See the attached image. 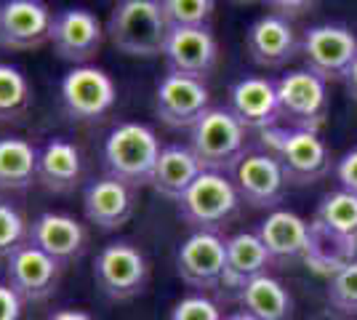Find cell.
I'll return each mask as SVG.
<instances>
[{
	"instance_id": "obj_27",
	"label": "cell",
	"mask_w": 357,
	"mask_h": 320,
	"mask_svg": "<svg viewBox=\"0 0 357 320\" xmlns=\"http://www.w3.org/2000/svg\"><path fill=\"white\" fill-rule=\"evenodd\" d=\"M38 179V150L27 139H0V192H24Z\"/></svg>"
},
{
	"instance_id": "obj_4",
	"label": "cell",
	"mask_w": 357,
	"mask_h": 320,
	"mask_svg": "<svg viewBox=\"0 0 357 320\" xmlns=\"http://www.w3.org/2000/svg\"><path fill=\"white\" fill-rule=\"evenodd\" d=\"M240 195L235 182L219 171H203L192 187L176 200L178 216L195 232H219L238 213Z\"/></svg>"
},
{
	"instance_id": "obj_29",
	"label": "cell",
	"mask_w": 357,
	"mask_h": 320,
	"mask_svg": "<svg viewBox=\"0 0 357 320\" xmlns=\"http://www.w3.org/2000/svg\"><path fill=\"white\" fill-rule=\"evenodd\" d=\"M32 105V89L22 70L0 61V121H14Z\"/></svg>"
},
{
	"instance_id": "obj_8",
	"label": "cell",
	"mask_w": 357,
	"mask_h": 320,
	"mask_svg": "<svg viewBox=\"0 0 357 320\" xmlns=\"http://www.w3.org/2000/svg\"><path fill=\"white\" fill-rule=\"evenodd\" d=\"M61 273H64V264L51 259L45 251L32 245L30 241L22 248H16L14 254L6 259L8 286L27 305H40L48 296H54L59 289Z\"/></svg>"
},
{
	"instance_id": "obj_1",
	"label": "cell",
	"mask_w": 357,
	"mask_h": 320,
	"mask_svg": "<svg viewBox=\"0 0 357 320\" xmlns=\"http://www.w3.org/2000/svg\"><path fill=\"white\" fill-rule=\"evenodd\" d=\"M168 35L171 27L158 0H123L107 19V38L126 56H163Z\"/></svg>"
},
{
	"instance_id": "obj_5",
	"label": "cell",
	"mask_w": 357,
	"mask_h": 320,
	"mask_svg": "<svg viewBox=\"0 0 357 320\" xmlns=\"http://www.w3.org/2000/svg\"><path fill=\"white\" fill-rule=\"evenodd\" d=\"M261 153L275 155L283 166L288 182L314 184L331 171V155L317 131L304 128H267L261 131Z\"/></svg>"
},
{
	"instance_id": "obj_18",
	"label": "cell",
	"mask_w": 357,
	"mask_h": 320,
	"mask_svg": "<svg viewBox=\"0 0 357 320\" xmlns=\"http://www.w3.org/2000/svg\"><path fill=\"white\" fill-rule=\"evenodd\" d=\"M163 59L168 64V73L190 77H208L219 61V43L211 27L203 30H171L165 40Z\"/></svg>"
},
{
	"instance_id": "obj_37",
	"label": "cell",
	"mask_w": 357,
	"mask_h": 320,
	"mask_svg": "<svg viewBox=\"0 0 357 320\" xmlns=\"http://www.w3.org/2000/svg\"><path fill=\"white\" fill-rule=\"evenodd\" d=\"M344 86H347V93L357 102V59H355V64L347 70V75H344Z\"/></svg>"
},
{
	"instance_id": "obj_36",
	"label": "cell",
	"mask_w": 357,
	"mask_h": 320,
	"mask_svg": "<svg viewBox=\"0 0 357 320\" xmlns=\"http://www.w3.org/2000/svg\"><path fill=\"white\" fill-rule=\"evenodd\" d=\"M48 320H93V318H91L86 310H70L67 307V310H56Z\"/></svg>"
},
{
	"instance_id": "obj_34",
	"label": "cell",
	"mask_w": 357,
	"mask_h": 320,
	"mask_svg": "<svg viewBox=\"0 0 357 320\" xmlns=\"http://www.w3.org/2000/svg\"><path fill=\"white\" fill-rule=\"evenodd\" d=\"M336 179L342 184V190L357 195V147L342 155V160L336 163Z\"/></svg>"
},
{
	"instance_id": "obj_25",
	"label": "cell",
	"mask_w": 357,
	"mask_h": 320,
	"mask_svg": "<svg viewBox=\"0 0 357 320\" xmlns=\"http://www.w3.org/2000/svg\"><path fill=\"white\" fill-rule=\"evenodd\" d=\"M307 267L317 275H326L328 280L336 273H342L347 264L357 261L355 238H344L326 229L317 222H310V243H307V254H304Z\"/></svg>"
},
{
	"instance_id": "obj_35",
	"label": "cell",
	"mask_w": 357,
	"mask_h": 320,
	"mask_svg": "<svg viewBox=\"0 0 357 320\" xmlns=\"http://www.w3.org/2000/svg\"><path fill=\"white\" fill-rule=\"evenodd\" d=\"M22 299L8 283H0V320H19L22 318Z\"/></svg>"
},
{
	"instance_id": "obj_38",
	"label": "cell",
	"mask_w": 357,
	"mask_h": 320,
	"mask_svg": "<svg viewBox=\"0 0 357 320\" xmlns=\"http://www.w3.org/2000/svg\"><path fill=\"white\" fill-rule=\"evenodd\" d=\"M307 320H349L347 315H342V312H336L333 307H326V310H317V312H312Z\"/></svg>"
},
{
	"instance_id": "obj_30",
	"label": "cell",
	"mask_w": 357,
	"mask_h": 320,
	"mask_svg": "<svg viewBox=\"0 0 357 320\" xmlns=\"http://www.w3.org/2000/svg\"><path fill=\"white\" fill-rule=\"evenodd\" d=\"M216 3L211 0H163V14L171 30H203L211 27Z\"/></svg>"
},
{
	"instance_id": "obj_31",
	"label": "cell",
	"mask_w": 357,
	"mask_h": 320,
	"mask_svg": "<svg viewBox=\"0 0 357 320\" xmlns=\"http://www.w3.org/2000/svg\"><path fill=\"white\" fill-rule=\"evenodd\" d=\"M328 302L336 312L357 318V261L347 264L328 280Z\"/></svg>"
},
{
	"instance_id": "obj_23",
	"label": "cell",
	"mask_w": 357,
	"mask_h": 320,
	"mask_svg": "<svg viewBox=\"0 0 357 320\" xmlns=\"http://www.w3.org/2000/svg\"><path fill=\"white\" fill-rule=\"evenodd\" d=\"M83 158L80 150L67 139H48L38 153V182L48 192H70L80 182Z\"/></svg>"
},
{
	"instance_id": "obj_6",
	"label": "cell",
	"mask_w": 357,
	"mask_h": 320,
	"mask_svg": "<svg viewBox=\"0 0 357 320\" xmlns=\"http://www.w3.org/2000/svg\"><path fill=\"white\" fill-rule=\"evenodd\" d=\"M93 280L96 289L112 302H128L144 294L149 283V261L128 241L107 243L93 259Z\"/></svg>"
},
{
	"instance_id": "obj_28",
	"label": "cell",
	"mask_w": 357,
	"mask_h": 320,
	"mask_svg": "<svg viewBox=\"0 0 357 320\" xmlns=\"http://www.w3.org/2000/svg\"><path fill=\"white\" fill-rule=\"evenodd\" d=\"M314 222L323 224L326 229L344 235V238H355L357 235V195L347 190H333L323 195L314 211Z\"/></svg>"
},
{
	"instance_id": "obj_9",
	"label": "cell",
	"mask_w": 357,
	"mask_h": 320,
	"mask_svg": "<svg viewBox=\"0 0 357 320\" xmlns=\"http://www.w3.org/2000/svg\"><path fill=\"white\" fill-rule=\"evenodd\" d=\"M275 83H278L280 118H288L296 128L314 131V125L323 123L328 109L326 80L310 70H291Z\"/></svg>"
},
{
	"instance_id": "obj_7",
	"label": "cell",
	"mask_w": 357,
	"mask_h": 320,
	"mask_svg": "<svg viewBox=\"0 0 357 320\" xmlns=\"http://www.w3.org/2000/svg\"><path fill=\"white\" fill-rule=\"evenodd\" d=\"M307 70L323 80H344L357 59V35L344 24H314L301 38Z\"/></svg>"
},
{
	"instance_id": "obj_20",
	"label": "cell",
	"mask_w": 357,
	"mask_h": 320,
	"mask_svg": "<svg viewBox=\"0 0 357 320\" xmlns=\"http://www.w3.org/2000/svg\"><path fill=\"white\" fill-rule=\"evenodd\" d=\"M27 241L32 245H38L40 251H45L51 259L67 264V261H75L86 251L89 232L70 213L48 211L40 213L30 224V238Z\"/></svg>"
},
{
	"instance_id": "obj_14",
	"label": "cell",
	"mask_w": 357,
	"mask_h": 320,
	"mask_svg": "<svg viewBox=\"0 0 357 320\" xmlns=\"http://www.w3.org/2000/svg\"><path fill=\"white\" fill-rule=\"evenodd\" d=\"M54 14L40 0H6L0 3V48L32 51L51 43Z\"/></svg>"
},
{
	"instance_id": "obj_17",
	"label": "cell",
	"mask_w": 357,
	"mask_h": 320,
	"mask_svg": "<svg viewBox=\"0 0 357 320\" xmlns=\"http://www.w3.org/2000/svg\"><path fill=\"white\" fill-rule=\"evenodd\" d=\"M245 48L251 54L253 64L264 70H278L296 56L301 51V43H298L291 19L264 14L253 19V24L245 32Z\"/></svg>"
},
{
	"instance_id": "obj_12",
	"label": "cell",
	"mask_w": 357,
	"mask_h": 320,
	"mask_svg": "<svg viewBox=\"0 0 357 320\" xmlns=\"http://www.w3.org/2000/svg\"><path fill=\"white\" fill-rule=\"evenodd\" d=\"M107 30L102 27L99 16L89 8H64L54 14L51 24V46L64 61H73L75 67L89 64L105 43Z\"/></svg>"
},
{
	"instance_id": "obj_32",
	"label": "cell",
	"mask_w": 357,
	"mask_h": 320,
	"mask_svg": "<svg viewBox=\"0 0 357 320\" xmlns=\"http://www.w3.org/2000/svg\"><path fill=\"white\" fill-rule=\"evenodd\" d=\"M24 238H30V229L24 224L22 213L11 203L0 200V259H8L16 248L27 243Z\"/></svg>"
},
{
	"instance_id": "obj_13",
	"label": "cell",
	"mask_w": 357,
	"mask_h": 320,
	"mask_svg": "<svg viewBox=\"0 0 357 320\" xmlns=\"http://www.w3.org/2000/svg\"><path fill=\"white\" fill-rule=\"evenodd\" d=\"M227 264V241L219 232H192L176 251L178 277L197 291L222 286Z\"/></svg>"
},
{
	"instance_id": "obj_22",
	"label": "cell",
	"mask_w": 357,
	"mask_h": 320,
	"mask_svg": "<svg viewBox=\"0 0 357 320\" xmlns=\"http://www.w3.org/2000/svg\"><path fill=\"white\" fill-rule=\"evenodd\" d=\"M272 264V257L261 243L256 232H238L227 238V264H224L222 286L240 291L251 280L267 275V267Z\"/></svg>"
},
{
	"instance_id": "obj_40",
	"label": "cell",
	"mask_w": 357,
	"mask_h": 320,
	"mask_svg": "<svg viewBox=\"0 0 357 320\" xmlns=\"http://www.w3.org/2000/svg\"><path fill=\"white\" fill-rule=\"evenodd\" d=\"M355 251H357V235H355Z\"/></svg>"
},
{
	"instance_id": "obj_3",
	"label": "cell",
	"mask_w": 357,
	"mask_h": 320,
	"mask_svg": "<svg viewBox=\"0 0 357 320\" xmlns=\"http://www.w3.org/2000/svg\"><path fill=\"white\" fill-rule=\"evenodd\" d=\"M190 150L206 171H235L245 158V125L227 107H211L190 128Z\"/></svg>"
},
{
	"instance_id": "obj_26",
	"label": "cell",
	"mask_w": 357,
	"mask_h": 320,
	"mask_svg": "<svg viewBox=\"0 0 357 320\" xmlns=\"http://www.w3.org/2000/svg\"><path fill=\"white\" fill-rule=\"evenodd\" d=\"M238 302L243 312L256 320H291L294 318V296L283 283L272 275H261L238 291Z\"/></svg>"
},
{
	"instance_id": "obj_10",
	"label": "cell",
	"mask_w": 357,
	"mask_h": 320,
	"mask_svg": "<svg viewBox=\"0 0 357 320\" xmlns=\"http://www.w3.org/2000/svg\"><path fill=\"white\" fill-rule=\"evenodd\" d=\"M118 99L115 80L105 70L83 64L61 77V105L75 121H96L112 109Z\"/></svg>"
},
{
	"instance_id": "obj_2",
	"label": "cell",
	"mask_w": 357,
	"mask_h": 320,
	"mask_svg": "<svg viewBox=\"0 0 357 320\" xmlns=\"http://www.w3.org/2000/svg\"><path fill=\"white\" fill-rule=\"evenodd\" d=\"M160 153L163 147L149 125L136 121L118 123L105 139V166L109 171L107 176L120 179L134 190L152 184Z\"/></svg>"
},
{
	"instance_id": "obj_11",
	"label": "cell",
	"mask_w": 357,
	"mask_h": 320,
	"mask_svg": "<svg viewBox=\"0 0 357 320\" xmlns=\"http://www.w3.org/2000/svg\"><path fill=\"white\" fill-rule=\"evenodd\" d=\"M158 118L171 128H192L211 109L208 86L197 77L165 73L155 91Z\"/></svg>"
},
{
	"instance_id": "obj_15",
	"label": "cell",
	"mask_w": 357,
	"mask_h": 320,
	"mask_svg": "<svg viewBox=\"0 0 357 320\" xmlns=\"http://www.w3.org/2000/svg\"><path fill=\"white\" fill-rule=\"evenodd\" d=\"M235 187L243 203L253 208H275L285 198L288 176L275 155L251 153L235 166Z\"/></svg>"
},
{
	"instance_id": "obj_39",
	"label": "cell",
	"mask_w": 357,
	"mask_h": 320,
	"mask_svg": "<svg viewBox=\"0 0 357 320\" xmlns=\"http://www.w3.org/2000/svg\"><path fill=\"white\" fill-rule=\"evenodd\" d=\"M224 320H256V318H253V315H248V312H243V310H240V312H232V315H224Z\"/></svg>"
},
{
	"instance_id": "obj_24",
	"label": "cell",
	"mask_w": 357,
	"mask_h": 320,
	"mask_svg": "<svg viewBox=\"0 0 357 320\" xmlns=\"http://www.w3.org/2000/svg\"><path fill=\"white\" fill-rule=\"evenodd\" d=\"M206 168L200 166V160L195 158V153L184 144H168L160 153L158 168H155V176H152V187L158 195L174 200L176 203L192 182L203 174Z\"/></svg>"
},
{
	"instance_id": "obj_19",
	"label": "cell",
	"mask_w": 357,
	"mask_h": 320,
	"mask_svg": "<svg viewBox=\"0 0 357 320\" xmlns=\"http://www.w3.org/2000/svg\"><path fill=\"white\" fill-rule=\"evenodd\" d=\"M136 208V190L120 179L102 176L86 184L83 190V211L91 224L99 229H120Z\"/></svg>"
},
{
	"instance_id": "obj_33",
	"label": "cell",
	"mask_w": 357,
	"mask_h": 320,
	"mask_svg": "<svg viewBox=\"0 0 357 320\" xmlns=\"http://www.w3.org/2000/svg\"><path fill=\"white\" fill-rule=\"evenodd\" d=\"M168 320H224V315L219 305L206 294H192V296L178 299Z\"/></svg>"
},
{
	"instance_id": "obj_16",
	"label": "cell",
	"mask_w": 357,
	"mask_h": 320,
	"mask_svg": "<svg viewBox=\"0 0 357 320\" xmlns=\"http://www.w3.org/2000/svg\"><path fill=\"white\" fill-rule=\"evenodd\" d=\"M227 109L238 118L245 131H267L280 121V105H278V83L264 75H245L229 89V105Z\"/></svg>"
},
{
	"instance_id": "obj_21",
	"label": "cell",
	"mask_w": 357,
	"mask_h": 320,
	"mask_svg": "<svg viewBox=\"0 0 357 320\" xmlns=\"http://www.w3.org/2000/svg\"><path fill=\"white\" fill-rule=\"evenodd\" d=\"M256 235L261 238L272 261L304 259L310 243V222L288 208H275L256 227Z\"/></svg>"
}]
</instances>
